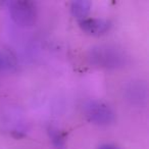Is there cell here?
<instances>
[{"label":"cell","instance_id":"cell-1","mask_svg":"<svg viewBox=\"0 0 149 149\" xmlns=\"http://www.w3.org/2000/svg\"><path fill=\"white\" fill-rule=\"evenodd\" d=\"M8 10L13 21L19 27L29 28L37 21V7L29 0H17L8 2Z\"/></svg>","mask_w":149,"mask_h":149},{"label":"cell","instance_id":"cell-2","mask_svg":"<svg viewBox=\"0 0 149 149\" xmlns=\"http://www.w3.org/2000/svg\"><path fill=\"white\" fill-rule=\"evenodd\" d=\"M85 113L92 123L97 125H109L114 120L112 109L102 101H89L85 105Z\"/></svg>","mask_w":149,"mask_h":149},{"label":"cell","instance_id":"cell-3","mask_svg":"<svg viewBox=\"0 0 149 149\" xmlns=\"http://www.w3.org/2000/svg\"><path fill=\"white\" fill-rule=\"evenodd\" d=\"M81 30L90 36H101L109 31L111 24L105 19H84L79 22Z\"/></svg>","mask_w":149,"mask_h":149},{"label":"cell","instance_id":"cell-4","mask_svg":"<svg viewBox=\"0 0 149 149\" xmlns=\"http://www.w3.org/2000/svg\"><path fill=\"white\" fill-rule=\"evenodd\" d=\"M90 8H91V2L88 0H76L70 3V13L72 17L80 21L86 19Z\"/></svg>","mask_w":149,"mask_h":149},{"label":"cell","instance_id":"cell-5","mask_svg":"<svg viewBox=\"0 0 149 149\" xmlns=\"http://www.w3.org/2000/svg\"><path fill=\"white\" fill-rule=\"evenodd\" d=\"M15 57L11 51L6 49H0V70H10L15 65Z\"/></svg>","mask_w":149,"mask_h":149},{"label":"cell","instance_id":"cell-6","mask_svg":"<svg viewBox=\"0 0 149 149\" xmlns=\"http://www.w3.org/2000/svg\"><path fill=\"white\" fill-rule=\"evenodd\" d=\"M49 135L51 138L52 142H53L54 146L57 149H65V139H64L63 135L60 133L58 129L55 128H50L49 129Z\"/></svg>","mask_w":149,"mask_h":149},{"label":"cell","instance_id":"cell-7","mask_svg":"<svg viewBox=\"0 0 149 149\" xmlns=\"http://www.w3.org/2000/svg\"><path fill=\"white\" fill-rule=\"evenodd\" d=\"M96 149H120V148L116 144H111V143H104V144L99 145Z\"/></svg>","mask_w":149,"mask_h":149}]
</instances>
